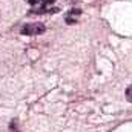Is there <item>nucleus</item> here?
Wrapping results in <instances>:
<instances>
[{
  "mask_svg": "<svg viewBox=\"0 0 132 132\" xmlns=\"http://www.w3.org/2000/svg\"><path fill=\"white\" fill-rule=\"evenodd\" d=\"M126 98H128V101H131L132 103V85L126 89Z\"/></svg>",
  "mask_w": 132,
  "mask_h": 132,
  "instance_id": "obj_3",
  "label": "nucleus"
},
{
  "mask_svg": "<svg viewBox=\"0 0 132 132\" xmlns=\"http://www.w3.org/2000/svg\"><path fill=\"white\" fill-rule=\"evenodd\" d=\"M15 125H17V121L14 120V121L11 123V131H12V132H20V131H17V128H15Z\"/></svg>",
  "mask_w": 132,
  "mask_h": 132,
  "instance_id": "obj_5",
  "label": "nucleus"
},
{
  "mask_svg": "<svg viewBox=\"0 0 132 132\" xmlns=\"http://www.w3.org/2000/svg\"><path fill=\"white\" fill-rule=\"evenodd\" d=\"M81 14V9H77V8H74L71 12H69V15L66 17V23H69V25H72V23H77V19L75 17H78Z\"/></svg>",
  "mask_w": 132,
  "mask_h": 132,
  "instance_id": "obj_2",
  "label": "nucleus"
},
{
  "mask_svg": "<svg viewBox=\"0 0 132 132\" xmlns=\"http://www.w3.org/2000/svg\"><path fill=\"white\" fill-rule=\"evenodd\" d=\"M45 31H46V28L43 23H28V25L22 26L20 34H23V35H40Z\"/></svg>",
  "mask_w": 132,
  "mask_h": 132,
  "instance_id": "obj_1",
  "label": "nucleus"
},
{
  "mask_svg": "<svg viewBox=\"0 0 132 132\" xmlns=\"http://www.w3.org/2000/svg\"><path fill=\"white\" fill-rule=\"evenodd\" d=\"M52 3H54V0H42V6H46V8Z\"/></svg>",
  "mask_w": 132,
  "mask_h": 132,
  "instance_id": "obj_4",
  "label": "nucleus"
},
{
  "mask_svg": "<svg viewBox=\"0 0 132 132\" xmlns=\"http://www.w3.org/2000/svg\"><path fill=\"white\" fill-rule=\"evenodd\" d=\"M28 2H29V3H32V5H35V3H37V0H28Z\"/></svg>",
  "mask_w": 132,
  "mask_h": 132,
  "instance_id": "obj_6",
  "label": "nucleus"
}]
</instances>
